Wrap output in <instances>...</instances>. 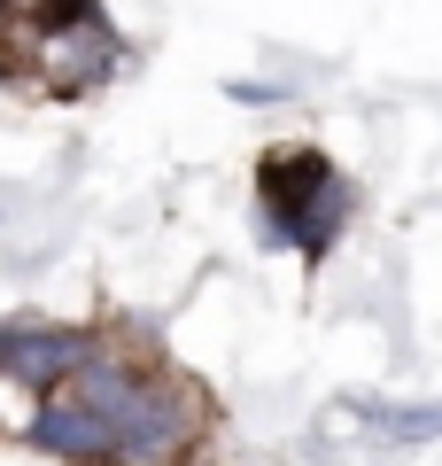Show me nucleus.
I'll return each instance as SVG.
<instances>
[{
	"mask_svg": "<svg viewBox=\"0 0 442 466\" xmlns=\"http://www.w3.org/2000/svg\"><path fill=\"white\" fill-rule=\"evenodd\" d=\"M85 350H94V334H78V327L16 319V327H0V373H16L24 389H39V397H47L55 381H70V373L85 366Z\"/></svg>",
	"mask_w": 442,
	"mask_h": 466,
	"instance_id": "7ed1b4c3",
	"label": "nucleus"
},
{
	"mask_svg": "<svg viewBox=\"0 0 442 466\" xmlns=\"http://www.w3.org/2000/svg\"><path fill=\"white\" fill-rule=\"evenodd\" d=\"M116 63H125V39L94 0H55L32 24V70L47 78V94H94L101 78H116Z\"/></svg>",
	"mask_w": 442,
	"mask_h": 466,
	"instance_id": "f03ea898",
	"label": "nucleus"
},
{
	"mask_svg": "<svg viewBox=\"0 0 442 466\" xmlns=\"http://www.w3.org/2000/svg\"><path fill=\"white\" fill-rule=\"evenodd\" d=\"M256 202H264V241H287L303 257H326L349 226V187L334 179V164L318 148H287L256 171Z\"/></svg>",
	"mask_w": 442,
	"mask_h": 466,
	"instance_id": "f257e3e1",
	"label": "nucleus"
},
{
	"mask_svg": "<svg viewBox=\"0 0 442 466\" xmlns=\"http://www.w3.org/2000/svg\"><path fill=\"white\" fill-rule=\"evenodd\" d=\"M334 420H349V428H365L380 451H419L442 435V404H342Z\"/></svg>",
	"mask_w": 442,
	"mask_h": 466,
	"instance_id": "20e7f679",
	"label": "nucleus"
}]
</instances>
